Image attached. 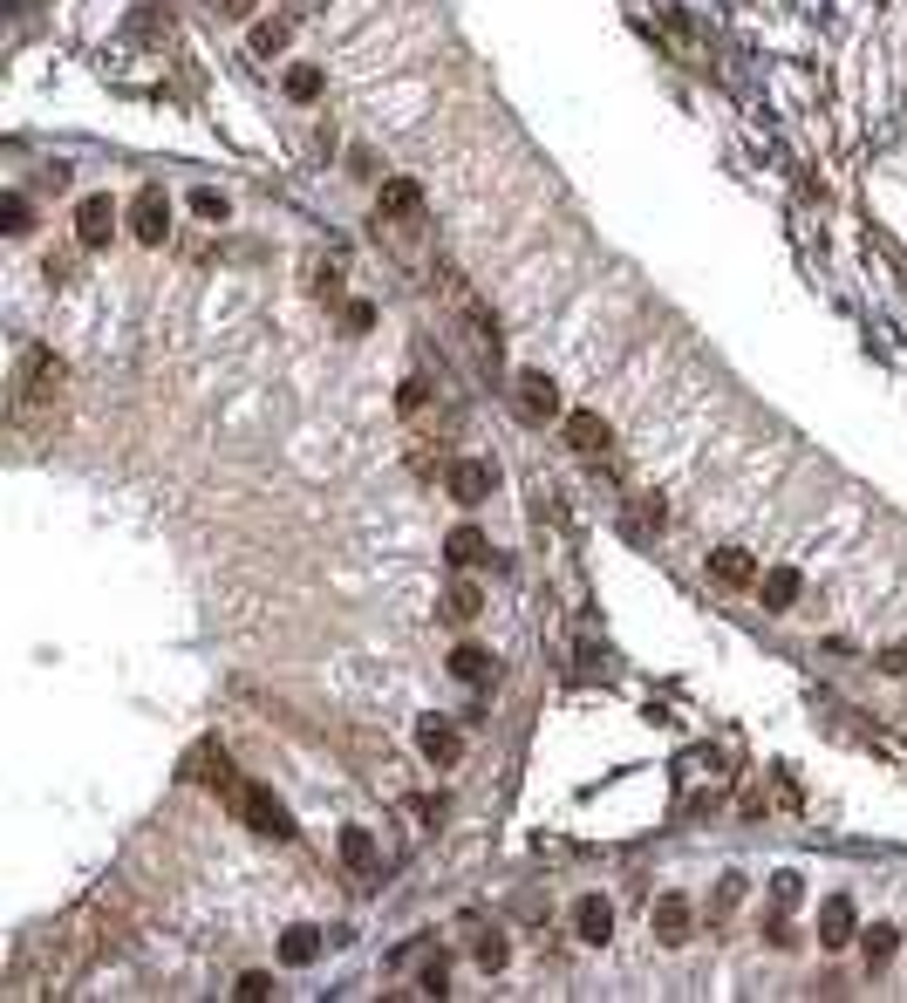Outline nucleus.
<instances>
[{"mask_svg":"<svg viewBox=\"0 0 907 1003\" xmlns=\"http://www.w3.org/2000/svg\"><path fill=\"white\" fill-rule=\"evenodd\" d=\"M232 799H239V819H246L253 833H266V840H287V833H294V819H287V806H280V799H273L266 785H239Z\"/></svg>","mask_w":907,"mask_h":1003,"instance_id":"1","label":"nucleus"},{"mask_svg":"<svg viewBox=\"0 0 907 1003\" xmlns=\"http://www.w3.org/2000/svg\"><path fill=\"white\" fill-rule=\"evenodd\" d=\"M130 232H137L144 246H164V232H171V198H164V185H137V198H130Z\"/></svg>","mask_w":907,"mask_h":1003,"instance_id":"2","label":"nucleus"},{"mask_svg":"<svg viewBox=\"0 0 907 1003\" xmlns=\"http://www.w3.org/2000/svg\"><path fill=\"white\" fill-rule=\"evenodd\" d=\"M14 389H21V403H48V396L62 389V355L28 348V355H21V376H14Z\"/></svg>","mask_w":907,"mask_h":1003,"instance_id":"3","label":"nucleus"},{"mask_svg":"<svg viewBox=\"0 0 907 1003\" xmlns=\"http://www.w3.org/2000/svg\"><path fill=\"white\" fill-rule=\"evenodd\" d=\"M110 232H116V205L110 198H82L76 205V239L82 246H110Z\"/></svg>","mask_w":907,"mask_h":1003,"instance_id":"4","label":"nucleus"},{"mask_svg":"<svg viewBox=\"0 0 907 1003\" xmlns=\"http://www.w3.org/2000/svg\"><path fill=\"white\" fill-rule=\"evenodd\" d=\"M451 499L457 505H485L492 499V464H478V458L451 464Z\"/></svg>","mask_w":907,"mask_h":1003,"instance_id":"5","label":"nucleus"},{"mask_svg":"<svg viewBox=\"0 0 907 1003\" xmlns=\"http://www.w3.org/2000/svg\"><path fill=\"white\" fill-rule=\"evenodd\" d=\"M416 744H423V758H430V765H457V751H464V737H457L451 724H437V717H423V724H416Z\"/></svg>","mask_w":907,"mask_h":1003,"instance_id":"6","label":"nucleus"},{"mask_svg":"<svg viewBox=\"0 0 907 1003\" xmlns=\"http://www.w3.org/2000/svg\"><path fill=\"white\" fill-rule=\"evenodd\" d=\"M573 935H580V942H607V935H614V908H607L601 894H587V901L573 908Z\"/></svg>","mask_w":907,"mask_h":1003,"instance_id":"7","label":"nucleus"},{"mask_svg":"<svg viewBox=\"0 0 907 1003\" xmlns=\"http://www.w3.org/2000/svg\"><path fill=\"white\" fill-rule=\"evenodd\" d=\"M648 922H655V935H662V942H689V901H682V894H662Z\"/></svg>","mask_w":907,"mask_h":1003,"instance_id":"8","label":"nucleus"},{"mask_svg":"<svg viewBox=\"0 0 907 1003\" xmlns=\"http://www.w3.org/2000/svg\"><path fill=\"white\" fill-rule=\"evenodd\" d=\"M819 942H826V949L853 942V901H839V894H832L826 908H819Z\"/></svg>","mask_w":907,"mask_h":1003,"instance_id":"9","label":"nucleus"},{"mask_svg":"<svg viewBox=\"0 0 907 1003\" xmlns=\"http://www.w3.org/2000/svg\"><path fill=\"white\" fill-rule=\"evenodd\" d=\"M341 867H355V874L376 867V833L369 826H341Z\"/></svg>","mask_w":907,"mask_h":1003,"instance_id":"10","label":"nucleus"},{"mask_svg":"<svg viewBox=\"0 0 907 1003\" xmlns=\"http://www.w3.org/2000/svg\"><path fill=\"white\" fill-rule=\"evenodd\" d=\"M314 956H321V928H287L280 935V963L287 969H307Z\"/></svg>","mask_w":907,"mask_h":1003,"instance_id":"11","label":"nucleus"},{"mask_svg":"<svg viewBox=\"0 0 907 1003\" xmlns=\"http://www.w3.org/2000/svg\"><path fill=\"white\" fill-rule=\"evenodd\" d=\"M519 410H526V417H553V410H560L553 383H546V376H519Z\"/></svg>","mask_w":907,"mask_h":1003,"instance_id":"12","label":"nucleus"},{"mask_svg":"<svg viewBox=\"0 0 907 1003\" xmlns=\"http://www.w3.org/2000/svg\"><path fill=\"white\" fill-rule=\"evenodd\" d=\"M444 553H451V567H478V560H485V533H478V526H457L451 540H444Z\"/></svg>","mask_w":907,"mask_h":1003,"instance_id":"13","label":"nucleus"},{"mask_svg":"<svg viewBox=\"0 0 907 1003\" xmlns=\"http://www.w3.org/2000/svg\"><path fill=\"white\" fill-rule=\"evenodd\" d=\"M567 444H573V451H601V444H607V424L594 417V410H580V417H567Z\"/></svg>","mask_w":907,"mask_h":1003,"instance_id":"14","label":"nucleus"},{"mask_svg":"<svg viewBox=\"0 0 907 1003\" xmlns=\"http://www.w3.org/2000/svg\"><path fill=\"white\" fill-rule=\"evenodd\" d=\"M451 676H457V683H492V656L464 642V649H457V656H451Z\"/></svg>","mask_w":907,"mask_h":1003,"instance_id":"15","label":"nucleus"},{"mask_svg":"<svg viewBox=\"0 0 907 1003\" xmlns=\"http://www.w3.org/2000/svg\"><path fill=\"white\" fill-rule=\"evenodd\" d=\"M764 601H771V608H792L798 601V574L792 567H771V574H764Z\"/></svg>","mask_w":907,"mask_h":1003,"instance_id":"16","label":"nucleus"},{"mask_svg":"<svg viewBox=\"0 0 907 1003\" xmlns=\"http://www.w3.org/2000/svg\"><path fill=\"white\" fill-rule=\"evenodd\" d=\"M710 567H717V580H723V587H744V580L757 574V567H751V560H744V553H737V546H723V553H717V560H710Z\"/></svg>","mask_w":907,"mask_h":1003,"instance_id":"17","label":"nucleus"},{"mask_svg":"<svg viewBox=\"0 0 907 1003\" xmlns=\"http://www.w3.org/2000/svg\"><path fill=\"white\" fill-rule=\"evenodd\" d=\"M444 615H451V621H471V615H485V594H478V587H457Z\"/></svg>","mask_w":907,"mask_h":1003,"instance_id":"18","label":"nucleus"},{"mask_svg":"<svg viewBox=\"0 0 907 1003\" xmlns=\"http://www.w3.org/2000/svg\"><path fill=\"white\" fill-rule=\"evenodd\" d=\"M287 96H294V103H314V96H321V69H294V76H287Z\"/></svg>","mask_w":907,"mask_h":1003,"instance_id":"19","label":"nucleus"},{"mask_svg":"<svg viewBox=\"0 0 907 1003\" xmlns=\"http://www.w3.org/2000/svg\"><path fill=\"white\" fill-rule=\"evenodd\" d=\"M887 956H894V928L873 922V928H867V963H887Z\"/></svg>","mask_w":907,"mask_h":1003,"instance_id":"20","label":"nucleus"},{"mask_svg":"<svg viewBox=\"0 0 907 1003\" xmlns=\"http://www.w3.org/2000/svg\"><path fill=\"white\" fill-rule=\"evenodd\" d=\"M382 212H416V185L410 178H396V185L382 192Z\"/></svg>","mask_w":907,"mask_h":1003,"instance_id":"21","label":"nucleus"},{"mask_svg":"<svg viewBox=\"0 0 907 1003\" xmlns=\"http://www.w3.org/2000/svg\"><path fill=\"white\" fill-rule=\"evenodd\" d=\"M232 997H246V1003H260V997H273V976H260V969H246V976H239V990H232Z\"/></svg>","mask_w":907,"mask_h":1003,"instance_id":"22","label":"nucleus"},{"mask_svg":"<svg viewBox=\"0 0 907 1003\" xmlns=\"http://www.w3.org/2000/svg\"><path fill=\"white\" fill-rule=\"evenodd\" d=\"M0 219H7V232H28V198H21V192H7Z\"/></svg>","mask_w":907,"mask_h":1003,"instance_id":"23","label":"nucleus"},{"mask_svg":"<svg viewBox=\"0 0 907 1003\" xmlns=\"http://www.w3.org/2000/svg\"><path fill=\"white\" fill-rule=\"evenodd\" d=\"M798 894H805V888H798V874H771V901H778V908H792Z\"/></svg>","mask_w":907,"mask_h":1003,"instance_id":"24","label":"nucleus"},{"mask_svg":"<svg viewBox=\"0 0 907 1003\" xmlns=\"http://www.w3.org/2000/svg\"><path fill=\"white\" fill-rule=\"evenodd\" d=\"M280 41H287V21H266L260 35H253V48H260V55H273V48H280Z\"/></svg>","mask_w":907,"mask_h":1003,"instance_id":"25","label":"nucleus"},{"mask_svg":"<svg viewBox=\"0 0 907 1003\" xmlns=\"http://www.w3.org/2000/svg\"><path fill=\"white\" fill-rule=\"evenodd\" d=\"M191 205H198V219H226V198H219V192H198Z\"/></svg>","mask_w":907,"mask_h":1003,"instance_id":"26","label":"nucleus"},{"mask_svg":"<svg viewBox=\"0 0 907 1003\" xmlns=\"http://www.w3.org/2000/svg\"><path fill=\"white\" fill-rule=\"evenodd\" d=\"M478 963H485V969L505 963V942H498V935H485V942H478Z\"/></svg>","mask_w":907,"mask_h":1003,"instance_id":"27","label":"nucleus"},{"mask_svg":"<svg viewBox=\"0 0 907 1003\" xmlns=\"http://www.w3.org/2000/svg\"><path fill=\"white\" fill-rule=\"evenodd\" d=\"M444 983H451V969H444V963L423 969V990H430V997H444Z\"/></svg>","mask_w":907,"mask_h":1003,"instance_id":"28","label":"nucleus"},{"mask_svg":"<svg viewBox=\"0 0 907 1003\" xmlns=\"http://www.w3.org/2000/svg\"><path fill=\"white\" fill-rule=\"evenodd\" d=\"M226 7H232V14H253V0H226Z\"/></svg>","mask_w":907,"mask_h":1003,"instance_id":"29","label":"nucleus"}]
</instances>
